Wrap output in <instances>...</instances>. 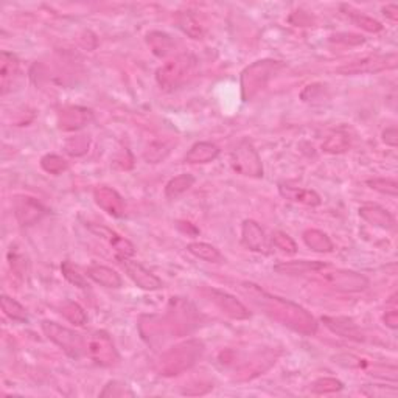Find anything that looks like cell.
<instances>
[{
  "mask_svg": "<svg viewBox=\"0 0 398 398\" xmlns=\"http://www.w3.org/2000/svg\"><path fill=\"white\" fill-rule=\"evenodd\" d=\"M383 142L386 145H389L392 148H395L398 145V133H397V128L390 126V128H386L383 131Z\"/></svg>",
  "mask_w": 398,
  "mask_h": 398,
  "instance_id": "cell-44",
  "label": "cell"
},
{
  "mask_svg": "<svg viewBox=\"0 0 398 398\" xmlns=\"http://www.w3.org/2000/svg\"><path fill=\"white\" fill-rule=\"evenodd\" d=\"M327 266L322 261H310V260H299V261H283L274 266V271L278 274L287 276H302L308 274V272H319L325 269Z\"/></svg>",
  "mask_w": 398,
  "mask_h": 398,
  "instance_id": "cell-21",
  "label": "cell"
},
{
  "mask_svg": "<svg viewBox=\"0 0 398 398\" xmlns=\"http://www.w3.org/2000/svg\"><path fill=\"white\" fill-rule=\"evenodd\" d=\"M41 167H43V170L47 171V173L58 176L69 168V164L65 162L61 156H58V154H47V156L41 159Z\"/></svg>",
  "mask_w": 398,
  "mask_h": 398,
  "instance_id": "cell-34",
  "label": "cell"
},
{
  "mask_svg": "<svg viewBox=\"0 0 398 398\" xmlns=\"http://www.w3.org/2000/svg\"><path fill=\"white\" fill-rule=\"evenodd\" d=\"M0 304H2L3 313L7 314L10 319L16 320V322H28L27 310L17 300L11 299L10 296L3 294L2 299H0Z\"/></svg>",
  "mask_w": 398,
  "mask_h": 398,
  "instance_id": "cell-31",
  "label": "cell"
},
{
  "mask_svg": "<svg viewBox=\"0 0 398 398\" xmlns=\"http://www.w3.org/2000/svg\"><path fill=\"white\" fill-rule=\"evenodd\" d=\"M13 212L21 225H33L47 215V209L38 199L25 195L14 196Z\"/></svg>",
  "mask_w": 398,
  "mask_h": 398,
  "instance_id": "cell-10",
  "label": "cell"
},
{
  "mask_svg": "<svg viewBox=\"0 0 398 398\" xmlns=\"http://www.w3.org/2000/svg\"><path fill=\"white\" fill-rule=\"evenodd\" d=\"M241 291L258 310H261V313H265L266 316L276 320V322L288 327L289 330L304 336L316 335L318 320L304 307L296 304V302L283 299V297L271 294L251 282L241 283Z\"/></svg>",
  "mask_w": 398,
  "mask_h": 398,
  "instance_id": "cell-1",
  "label": "cell"
},
{
  "mask_svg": "<svg viewBox=\"0 0 398 398\" xmlns=\"http://www.w3.org/2000/svg\"><path fill=\"white\" fill-rule=\"evenodd\" d=\"M170 146L164 142H154L150 146L146 148V151L144 153V157L148 164H159L168 156Z\"/></svg>",
  "mask_w": 398,
  "mask_h": 398,
  "instance_id": "cell-36",
  "label": "cell"
},
{
  "mask_svg": "<svg viewBox=\"0 0 398 398\" xmlns=\"http://www.w3.org/2000/svg\"><path fill=\"white\" fill-rule=\"evenodd\" d=\"M87 355L91 356V360L95 364L102 367H111L114 366L120 360L117 349L112 342L111 336L103 330L93 331L91 338L87 340Z\"/></svg>",
  "mask_w": 398,
  "mask_h": 398,
  "instance_id": "cell-8",
  "label": "cell"
},
{
  "mask_svg": "<svg viewBox=\"0 0 398 398\" xmlns=\"http://www.w3.org/2000/svg\"><path fill=\"white\" fill-rule=\"evenodd\" d=\"M272 243H274V246L278 249V251H282L287 255H294L297 252L296 241L291 239L288 234H285V232H280V230L274 232V234H272Z\"/></svg>",
  "mask_w": 398,
  "mask_h": 398,
  "instance_id": "cell-39",
  "label": "cell"
},
{
  "mask_svg": "<svg viewBox=\"0 0 398 398\" xmlns=\"http://www.w3.org/2000/svg\"><path fill=\"white\" fill-rule=\"evenodd\" d=\"M171 304L175 305V310L171 311V325L176 335H184L190 331V325H193V313L188 310V304L182 300H173Z\"/></svg>",
  "mask_w": 398,
  "mask_h": 398,
  "instance_id": "cell-24",
  "label": "cell"
},
{
  "mask_svg": "<svg viewBox=\"0 0 398 398\" xmlns=\"http://www.w3.org/2000/svg\"><path fill=\"white\" fill-rule=\"evenodd\" d=\"M61 271H63V276L65 277V280L67 282H70L78 288H87V283L85 280V277L80 274L78 269H76L75 266L70 263V261H64V263L61 265Z\"/></svg>",
  "mask_w": 398,
  "mask_h": 398,
  "instance_id": "cell-41",
  "label": "cell"
},
{
  "mask_svg": "<svg viewBox=\"0 0 398 398\" xmlns=\"http://www.w3.org/2000/svg\"><path fill=\"white\" fill-rule=\"evenodd\" d=\"M195 182H196V179H195L193 175L184 173V175L176 176L167 184V187H165V196H167L168 199L179 198L181 195H184L187 192V190L193 187Z\"/></svg>",
  "mask_w": 398,
  "mask_h": 398,
  "instance_id": "cell-28",
  "label": "cell"
},
{
  "mask_svg": "<svg viewBox=\"0 0 398 398\" xmlns=\"http://www.w3.org/2000/svg\"><path fill=\"white\" fill-rule=\"evenodd\" d=\"M187 251L204 261H209V263H221L224 261L221 252L218 251L215 246L209 245V243L203 241H195L187 245Z\"/></svg>",
  "mask_w": 398,
  "mask_h": 398,
  "instance_id": "cell-27",
  "label": "cell"
},
{
  "mask_svg": "<svg viewBox=\"0 0 398 398\" xmlns=\"http://www.w3.org/2000/svg\"><path fill=\"white\" fill-rule=\"evenodd\" d=\"M360 217L364 219L366 223H369L375 228L384 229V230H390L394 229L395 225V219L390 213L383 209V207L375 206V204H366L362 206L360 209Z\"/></svg>",
  "mask_w": 398,
  "mask_h": 398,
  "instance_id": "cell-19",
  "label": "cell"
},
{
  "mask_svg": "<svg viewBox=\"0 0 398 398\" xmlns=\"http://www.w3.org/2000/svg\"><path fill=\"white\" fill-rule=\"evenodd\" d=\"M122 268L126 272L128 277L133 280L140 289L145 291H157L162 288V280L157 276H154L151 271L144 268L137 261H133L131 258H118Z\"/></svg>",
  "mask_w": 398,
  "mask_h": 398,
  "instance_id": "cell-12",
  "label": "cell"
},
{
  "mask_svg": "<svg viewBox=\"0 0 398 398\" xmlns=\"http://www.w3.org/2000/svg\"><path fill=\"white\" fill-rule=\"evenodd\" d=\"M331 43H342V44H362L364 43V39L361 36H356V34H335V36H331Z\"/></svg>",
  "mask_w": 398,
  "mask_h": 398,
  "instance_id": "cell-43",
  "label": "cell"
},
{
  "mask_svg": "<svg viewBox=\"0 0 398 398\" xmlns=\"http://www.w3.org/2000/svg\"><path fill=\"white\" fill-rule=\"evenodd\" d=\"M89 145H91V139L87 135H78V137H72L65 142V151H67L70 156L80 157L85 156L89 151Z\"/></svg>",
  "mask_w": 398,
  "mask_h": 398,
  "instance_id": "cell-37",
  "label": "cell"
},
{
  "mask_svg": "<svg viewBox=\"0 0 398 398\" xmlns=\"http://www.w3.org/2000/svg\"><path fill=\"white\" fill-rule=\"evenodd\" d=\"M398 64L397 53H386V55H369L352 63H347L336 69L340 75H364V74H379L384 70H394Z\"/></svg>",
  "mask_w": 398,
  "mask_h": 398,
  "instance_id": "cell-6",
  "label": "cell"
},
{
  "mask_svg": "<svg viewBox=\"0 0 398 398\" xmlns=\"http://www.w3.org/2000/svg\"><path fill=\"white\" fill-rule=\"evenodd\" d=\"M322 280L329 287L335 288L342 293H360L369 287V278L355 271L336 269L330 272H324Z\"/></svg>",
  "mask_w": 398,
  "mask_h": 398,
  "instance_id": "cell-9",
  "label": "cell"
},
{
  "mask_svg": "<svg viewBox=\"0 0 398 398\" xmlns=\"http://www.w3.org/2000/svg\"><path fill=\"white\" fill-rule=\"evenodd\" d=\"M342 388H344V384L340 382V379L330 378V377L319 378L311 384V390L314 392V394H319V395L335 394V392L342 390Z\"/></svg>",
  "mask_w": 398,
  "mask_h": 398,
  "instance_id": "cell-35",
  "label": "cell"
},
{
  "mask_svg": "<svg viewBox=\"0 0 398 398\" xmlns=\"http://www.w3.org/2000/svg\"><path fill=\"white\" fill-rule=\"evenodd\" d=\"M230 164L236 173L247 177H263V164L252 142L241 140L230 156Z\"/></svg>",
  "mask_w": 398,
  "mask_h": 398,
  "instance_id": "cell-7",
  "label": "cell"
},
{
  "mask_svg": "<svg viewBox=\"0 0 398 398\" xmlns=\"http://www.w3.org/2000/svg\"><path fill=\"white\" fill-rule=\"evenodd\" d=\"M93 199L100 209L104 210L108 215L114 218L124 217L126 204L118 192L111 187H97L93 190Z\"/></svg>",
  "mask_w": 398,
  "mask_h": 398,
  "instance_id": "cell-13",
  "label": "cell"
},
{
  "mask_svg": "<svg viewBox=\"0 0 398 398\" xmlns=\"http://www.w3.org/2000/svg\"><path fill=\"white\" fill-rule=\"evenodd\" d=\"M219 156V148L212 142H198L186 154L187 164H209Z\"/></svg>",
  "mask_w": 398,
  "mask_h": 398,
  "instance_id": "cell-22",
  "label": "cell"
},
{
  "mask_svg": "<svg viewBox=\"0 0 398 398\" xmlns=\"http://www.w3.org/2000/svg\"><path fill=\"white\" fill-rule=\"evenodd\" d=\"M92 120V111L81 106H67L63 108L58 114L59 129L63 131H76L85 128Z\"/></svg>",
  "mask_w": 398,
  "mask_h": 398,
  "instance_id": "cell-15",
  "label": "cell"
},
{
  "mask_svg": "<svg viewBox=\"0 0 398 398\" xmlns=\"http://www.w3.org/2000/svg\"><path fill=\"white\" fill-rule=\"evenodd\" d=\"M207 296L210 297V300L215 304L219 310H221L225 316H229L230 319L235 320H245L251 318V311L247 310L246 305L236 299L235 296H232L225 291L209 288L206 289Z\"/></svg>",
  "mask_w": 398,
  "mask_h": 398,
  "instance_id": "cell-11",
  "label": "cell"
},
{
  "mask_svg": "<svg viewBox=\"0 0 398 398\" xmlns=\"http://www.w3.org/2000/svg\"><path fill=\"white\" fill-rule=\"evenodd\" d=\"M349 148H350V137L346 133H341V131L330 134L322 144V150L330 154L346 153Z\"/></svg>",
  "mask_w": 398,
  "mask_h": 398,
  "instance_id": "cell-30",
  "label": "cell"
},
{
  "mask_svg": "<svg viewBox=\"0 0 398 398\" xmlns=\"http://www.w3.org/2000/svg\"><path fill=\"white\" fill-rule=\"evenodd\" d=\"M342 11L350 17V21H352L355 25H358L360 28L366 30V32L378 33V32H382V30H383V25L378 21L372 19V17H369V16L360 13V11H353L352 7H346V5H344Z\"/></svg>",
  "mask_w": 398,
  "mask_h": 398,
  "instance_id": "cell-29",
  "label": "cell"
},
{
  "mask_svg": "<svg viewBox=\"0 0 398 398\" xmlns=\"http://www.w3.org/2000/svg\"><path fill=\"white\" fill-rule=\"evenodd\" d=\"M87 277L92 278L95 283L102 285V287L104 288H112V289L120 288L123 283L122 277L117 271L108 268V266H102V265L91 266V268L87 269Z\"/></svg>",
  "mask_w": 398,
  "mask_h": 398,
  "instance_id": "cell-23",
  "label": "cell"
},
{
  "mask_svg": "<svg viewBox=\"0 0 398 398\" xmlns=\"http://www.w3.org/2000/svg\"><path fill=\"white\" fill-rule=\"evenodd\" d=\"M146 44L154 55L159 58L168 56L175 50V41L170 34L164 32H151L146 34Z\"/></svg>",
  "mask_w": 398,
  "mask_h": 398,
  "instance_id": "cell-25",
  "label": "cell"
},
{
  "mask_svg": "<svg viewBox=\"0 0 398 398\" xmlns=\"http://www.w3.org/2000/svg\"><path fill=\"white\" fill-rule=\"evenodd\" d=\"M179 28L184 33L188 34L192 39H201L204 36V27L192 13H182L179 16Z\"/></svg>",
  "mask_w": 398,
  "mask_h": 398,
  "instance_id": "cell-33",
  "label": "cell"
},
{
  "mask_svg": "<svg viewBox=\"0 0 398 398\" xmlns=\"http://www.w3.org/2000/svg\"><path fill=\"white\" fill-rule=\"evenodd\" d=\"M322 322L325 324L327 329L333 331L338 336L347 338V340L352 341H364V335H362L360 327L356 325L352 319L342 316H324Z\"/></svg>",
  "mask_w": 398,
  "mask_h": 398,
  "instance_id": "cell-16",
  "label": "cell"
},
{
  "mask_svg": "<svg viewBox=\"0 0 398 398\" xmlns=\"http://www.w3.org/2000/svg\"><path fill=\"white\" fill-rule=\"evenodd\" d=\"M91 230L109 241V245L115 249L117 258H129L135 254V247L133 243L128 241L126 239H122V236L117 235L115 232L102 228V225H100V228L98 225H91Z\"/></svg>",
  "mask_w": 398,
  "mask_h": 398,
  "instance_id": "cell-20",
  "label": "cell"
},
{
  "mask_svg": "<svg viewBox=\"0 0 398 398\" xmlns=\"http://www.w3.org/2000/svg\"><path fill=\"white\" fill-rule=\"evenodd\" d=\"M17 74H19V59L13 53L2 52L0 55V93L7 95L11 91Z\"/></svg>",
  "mask_w": 398,
  "mask_h": 398,
  "instance_id": "cell-18",
  "label": "cell"
},
{
  "mask_svg": "<svg viewBox=\"0 0 398 398\" xmlns=\"http://www.w3.org/2000/svg\"><path fill=\"white\" fill-rule=\"evenodd\" d=\"M278 192L283 196L285 199L291 201V203L308 206V207H318L322 203L320 196L313 192V190L308 188H300V187H293L288 186V184H278Z\"/></svg>",
  "mask_w": 398,
  "mask_h": 398,
  "instance_id": "cell-17",
  "label": "cell"
},
{
  "mask_svg": "<svg viewBox=\"0 0 398 398\" xmlns=\"http://www.w3.org/2000/svg\"><path fill=\"white\" fill-rule=\"evenodd\" d=\"M204 353V344L198 340H188L177 344L162 355L159 362V372L162 377L181 375L199 361Z\"/></svg>",
  "mask_w": 398,
  "mask_h": 398,
  "instance_id": "cell-2",
  "label": "cell"
},
{
  "mask_svg": "<svg viewBox=\"0 0 398 398\" xmlns=\"http://www.w3.org/2000/svg\"><path fill=\"white\" fill-rule=\"evenodd\" d=\"M383 14L388 17V19L397 22L398 21V7H397L395 3L386 5V7L383 8Z\"/></svg>",
  "mask_w": 398,
  "mask_h": 398,
  "instance_id": "cell-46",
  "label": "cell"
},
{
  "mask_svg": "<svg viewBox=\"0 0 398 398\" xmlns=\"http://www.w3.org/2000/svg\"><path fill=\"white\" fill-rule=\"evenodd\" d=\"M361 392L367 397H397V388L389 389L382 384H367Z\"/></svg>",
  "mask_w": 398,
  "mask_h": 398,
  "instance_id": "cell-42",
  "label": "cell"
},
{
  "mask_svg": "<svg viewBox=\"0 0 398 398\" xmlns=\"http://www.w3.org/2000/svg\"><path fill=\"white\" fill-rule=\"evenodd\" d=\"M196 58L190 53H182V55L170 59L168 63L156 70V81L160 89L164 91H173V89L184 85L190 76L193 75L196 69Z\"/></svg>",
  "mask_w": 398,
  "mask_h": 398,
  "instance_id": "cell-4",
  "label": "cell"
},
{
  "mask_svg": "<svg viewBox=\"0 0 398 398\" xmlns=\"http://www.w3.org/2000/svg\"><path fill=\"white\" fill-rule=\"evenodd\" d=\"M241 240L249 251L260 252V254H268V239H266L265 230L261 229V225L254 221V219H246L241 225Z\"/></svg>",
  "mask_w": 398,
  "mask_h": 398,
  "instance_id": "cell-14",
  "label": "cell"
},
{
  "mask_svg": "<svg viewBox=\"0 0 398 398\" xmlns=\"http://www.w3.org/2000/svg\"><path fill=\"white\" fill-rule=\"evenodd\" d=\"M41 329H43L44 335L52 342H55L59 349H63L64 353L70 358H80L85 352V340L80 333L67 329V327H63L53 320H43Z\"/></svg>",
  "mask_w": 398,
  "mask_h": 398,
  "instance_id": "cell-5",
  "label": "cell"
},
{
  "mask_svg": "<svg viewBox=\"0 0 398 398\" xmlns=\"http://www.w3.org/2000/svg\"><path fill=\"white\" fill-rule=\"evenodd\" d=\"M302 239H304L307 247H310L311 251L318 254H327L333 251V241H331L330 236L324 234L322 230L308 229L304 232Z\"/></svg>",
  "mask_w": 398,
  "mask_h": 398,
  "instance_id": "cell-26",
  "label": "cell"
},
{
  "mask_svg": "<svg viewBox=\"0 0 398 398\" xmlns=\"http://www.w3.org/2000/svg\"><path fill=\"white\" fill-rule=\"evenodd\" d=\"M100 397H111V398H122V397H134V392L131 390L126 384L122 382H109L104 386V389L100 392Z\"/></svg>",
  "mask_w": 398,
  "mask_h": 398,
  "instance_id": "cell-40",
  "label": "cell"
},
{
  "mask_svg": "<svg viewBox=\"0 0 398 398\" xmlns=\"http://www.w3.org/2000/svg\"><path fill=\"white\" fill-rule=\"evenodd\" d=\"M61 314L64 316L65 320H69L70 324H74L76 327H81L87 322V314L82 310V307L76 302L67 300L64 302L61 307Z\"/></svg>",
  "mask_w": 398,
  "mask_h": 398,
  "instance_id": "cell-32",
  "label": "cell"
},
{
  "mask_svg": "<svg viewBox=\"0 0 398 398\" xmlns=\"http://www.w3.org/2000/svg\"><path fill=\"white\" fill-rule=\"evenodd\" d=\"M384 324L386 327H389L390 330H397V327H398V311L397 310H390L384 314Z\"/></svg>",
  "mask_w": 398,
  "mask_h": 398,
  "instance_id": "cell-45",
  "label": "cell"
},
{
  "mask_svg": "<svg viewBox=\"0 0 398 398\" xmlns=\"http://www.w3.org/2000/svg\"><path fill=\"white\" fill-rule=\"evenodd\" d=\"M367 186L375 190V192H379L386 196H392V198H397V195H398V184L394 179L377 177V179L367 181Z\"/></svg>",
  "mask_w": 398,
  "mask_h": 398,
  "instance_id": "cell-38",
  "label": "cell"
},
{
  "mask_svg": "<svg viewBox=\"0 0 398 398\" xmlns=\"http://www.w3.org/2000/svg\"><path fill=\"white\" fill-rule=\"evenodd\" d=\"M283 67L285 64L276 61V59H261V61H255L254 64L247 65L241 72L240 78L243 102H251L255 95L268 85L272 75H276Z\"/></svg>",
  "mask_w": 398,
  "mask_h": 398,
  "instance_id": "cell-3",
  "label": "cell"
}]
</instances>
